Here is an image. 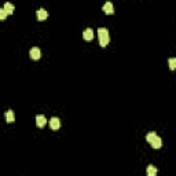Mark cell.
<instances>
[{
	"instance_id": "cell-8",
	"label": "cell",
	"mask_w": 176,
	"mask_h": 176,
	"mask_svg": "<svg viewBox=\"0 0 176 176\" xmlns=\"http://www.w3.org/2000/svg\"><path fill=\"white\" fill-rule=\"evenodd\" d=\"M103 11H105V14H108V15H111V14H114V7H113V4H111L110 2L105 3Z\"/></svg>"
},
{
	"instance_id": "cell-2",
	"label": "cell",
	"mask_w": 176,
	"mask_h": 176,
	"mask_svg": "<svg viewBox=\"0 0 176 176\" xmlns=\"http://www.w3.org/2000/svg\"><path fill=\"white\" fill-rule=\"evenodd\" d=\"M29 55H30V58H32V59H35V61H36V59L40 58L41 51H40V48H37V47H33V48H30Z\"/></svg>"
},
{
	"instance_id": "cell-13",
	"label": "cell",
	"mask_w": 176,
	"mask_h": 176,
	"mask_svg": "<svg viewBox=\"0 0 176 176\" xmlns=\"http://www.w3.org/2000/svg\"><path fill=\"white\" fill-rule=\"evenodd\" d=\"M7 15H8V14L6 13V10H4V8H0V21H4L7 18Z\"/></svg>"
},
{
	"instance_id": "cell-11",
	"label": "cell",
	"mask_w": 176,
	"mask_h": 176,
	"mask_svg": "<svg viewBox=\"0 0 176 176\" xmlns=\"http://www.w3.org/2000/svg\"><path fill=\"white\" fill-rule=\"evenodd\" d=\"M147 175L149 176H156L157 175V168L154 165H149L147 166Z\"/></svg>"
},
{
	"instance_id": "cell-10",
	"label": "cell",
	"mask_w": 176,
	"mask_h": 176,
	"mask_svg": "<svg viewBox=\"0 0 176 176\" xmlns=\"http://www.w3.org/2000/svg\"><path fill=\"white\" fill-rule=\"evenodd\" d=\"M3 8L6 10V13H7V14H13V13H14V10H15L14 4H11V3H6V4H4Z\"/></svg>"
},
{
	"instance_id": "cell-5",
	"label": "cell",
	"mask_w": 176,
	"mask_h": 176,
	"mask_svg": "<svg viewBox=\"0 0 176 176\" xmlns=\"http://www.w3.org/2000/svg\"><path fill=\"white\" fill-rule=\"evenodd\" d=\"M50 127H51V129H54V131L59 129V127H61V121H59V118L52 117L51 120H50Z\"/></svg>"
},
{
	"instance_id": "cell-1",
	"label": "cell",
	"mask_w": 176,
	"mask_h": 176,
	"mask_svg": "<svg viewBox=\"0 0 176 176\" xmlns=\"http://www.w3.org/2000/svg\"><path fill=\"white\" fill-rule=\"evenodd\" d=\"M98 36H99V44H101V47L108 46L109 41H110V36H109V30L106 28H99Z\"/></svg>"
},
{
	"instance_id": "cell-3",
	"label": "cell",
	"mask_w": 176,
	"mask_h": 176,
	"mask_svg": "<svg viewBox=\"0 0 176 176\" xmlns=\"http://www.w3.org/2000/svg\"><path fill=\"white\" fill-rule=\"evenodd\" d=\"M47 124V118L46 116H43V114H39L36 117V125L39 128H44V125Z\"/></svg>"
},
{
	"instance_id": "cell-6",
	"label": "cell",
	"mask_w": 176,
	"mask_h": 176,
	"mask_svg": "<svg viewBox=\"0 0 176 176\" xmlns=\"http://www.w3.org/2000/svg\"><path fill=\"white\" fill-rule=\"evenodd\" d=\"M36 17L39 21H44L47 20V17H48V13H47V10H44V8H39L36 13Z\"/></svg>"
},
{
	"instance_id": "cell-7",
	"label": "cell",
	"mask_w": 176,
	"mask_h": 176,
	"mask_svg": "<svg viewBox=\"0 0 176 176\" xmlns=\"http://www.w3.org/2000/svg\"><path fill=\"white\" fill-rule=\"evenodd\" d=\"M150 144H151V147H154V149H160V147L162 146V140H161V138L157 135V136L150 142Z\"/></svg>"
},
{
	"instance_id": "cell-9",
	"label": "cell",
	"mask_w": 176,
	"mask_h": 176,
	"mask_svg": "<svg viewBox=\"0 0 176 176\" xmlns=\"http://www.w3.org/2000/svg\"><path fill=\"white\" fill-rule=\"evenodd\" d=\"M6 120H7V123H10V124H13L14 121H15V114H14L13 110H8L6 113Z\"/></svg>"
},
{
	"instance_id": "cell-4",
	"label": "cell",
	"mask_w": 176,
	"mask_h": 176,
	"mask_svg": "<svg viewBox=\"0 0 176 176\" xmlns=\"http://www.w3.org/2000/svg\"><path fill=\"white\" fill-rule=\"evenodd\" d=\"M83 37H84L85 41H91L92 37H94V30L91 28H87V29L83 32Z\"/></svg>"
},
{
	"instance_id": "cell-12",
	"label": "cell",
	"mask_w": 176,
	"mask_h": 176,
	"mask_svg": "<svg viewBox=\"0 0 176 176\" xmlns=\"http://www.w3.org/2000/svg\"><path fill=\"white\" fill-rule=\"evenodd\" d=\"M156 136H157V134H156V132H149V134L146 135V140L149 142V143H150V142H151V140H153Z\"/></svg>"
},
{
	"instance_id": "cell-14",
	"label": "cell",
	"mask_w": 176,
	"mask_h": 176,
	"mask_svg": "<svg viewBox=\"0 0 176 176\" xmlns=\"http://www.w3.org/2000/svg\"><path fill=\"white\" fill-rule=\"evenodd\" d=\"M175 68H176V59L175 58H171L169 59V69H171V70H175Z\"/></svg>"
}]
</instances>
